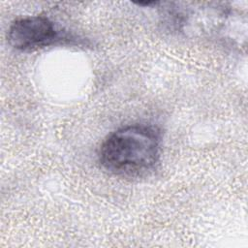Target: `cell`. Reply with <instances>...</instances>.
Instances as JSON below:
<instances>
[{"label":"cell","instance_id":"6da1fadb","mask_svg":"<svg viewBox=\"0 0 248 248\" xmlns=\"http://www.w3.org/2000/svg\"><path fill=\"white\" fill-rule=\"evenodd\" d=\"M162 132L151 124H132L110 133L102 142L98 158L109 173L140 178L155 170L160 162Z\"/></svg>","mask_w":248,"mask_h":248},{"label":"cell","instance_id":"7a4b0ae2","mask_svg":"<svg viewBox=\"0 0 248 248\" xmlns=\"http://www.w3.org/2000/svg\"><path fill=\"white\" fill-rule=\"evenodd\" d=\"M7 40L15 49L30 52L46 46L75 44L76 37L45 16L19 17L8 29Z\"/></svg>","mask_w":248,"mask_h":248}]
</instances>
